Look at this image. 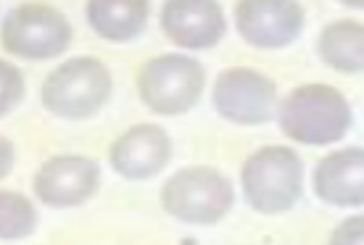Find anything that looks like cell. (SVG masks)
I'll return each mask as SVG.
<instances>
[{
	"label": "cell",
	"instance_id": "obj_1",
	"mask_svg": "<svg viewBox=\"0 0 364 245\" xmlns=\"http://www.w3.org/2000/svg\"><path fill=\"white\" fill-rule=\"evenodd\" d=\"M274 121L296 146L328 148L343 143L354 129V106L333 85L306 82L280 98Z\"/></svg>",
	"mask_w": 364,
	"mask_h": 245
},
{
	"label": "cell",
	"instance_id": "obj_2",
	"mask_svg": "<svg viewBox=\"0 0 364 245\" xmlns=\"http://www.w3.org/2000/svg\"><path fill=\"white\" fill-rule=\"evenodd\" d=\"M240 187L248 209L262 217H280L299 206L306 187V169L291 146H264L240 166Z\"/></svg>",
	"mask_w": 364,
	"mask_h": 245
},
{
	"label": "cell",
	"instance_id": "obj_3",
	"mask_svg": "<svg viewBox=\"0 0 364 245\" xmlns=\"http://www.w3.org/2000/svg\"><path fill=\"white\" fill-rule=\"evenodd\" d=\"M114 95L111 69L95 55L66 58L48 74L40 87V103L48 114L66 121L98 116Z\"/></svg>",
	"mask_w": 364,
	"mask_h": 245
},
{
	"label": "cell",
	"instance_id": "obj_4",
	"mask_svg": "<svg viewBox=\"0 0 364 245\" xmlns=\"http://www.w3.org/2000/svg\"><path fill=\"white\" fill-rule=\"evenodd\" d=\"M161 209L191 227H214L235 206V187L214 166H182L161 185Z\"/></svg>",
	"mask_w": 364,
	"mask_h": 245
},
{
	"label": "cell",
	"instance_id": "obj_5",
	"mask_svg": "<svg viewBox=\"0 0 364 245\" xmlns=\"http://www.w3.org/2000/svg\"><path fill=\"white\" fill-rule=\"evenodd\" d=\"M137 95L159 116H182L193 111L206 90V69L185 53H161L137 69Z\"/></svg>",
	"mask_w": 364,
	"mask_h": 245
},
{
	"label": "cell",
	"instance_id": "obj_6",
	"mask_svg": "<svg viewBox=\"0 0 364 245\" xmlns=\"http://www.w3.org/2000/svg\"><path fill=\"white\" fill-rule=\"evenodd\" d=\"M74 40L72 21L48 3H21L6 13L0 43L14 58L50 61L69 50Z\"/></svg>",
	"mask_w": 364,
	"mask_h": 245
},
{
	"label": "cell",
	"instance_id": "obj_7",
	"mask_svg": "<svg viewBox=\"0 0 364 245\" xmlns=\"http://www.w3.org/2000/svg\"><path fill=\"white\" fill-rule=\"evenodd\" d=\"M211 106L235 127H262L277 116V82L251 66H230L214 80Z\"/></svg>",
	"mask_w": 364,
	"mask_h": 245
},
{
	"label": "cell",
	"instance_id": "obj_8",
	"mask_svg": "<svg viewBox=\"0 0 364 245\" xmlns=\"http://www.w3.org/2000/svg\"><path fill=\"white\" fill-rule=\"evenodd\" d=\"M232 21L240 40L256 50H285L306 29L301 0H237Z\"/></svg>",
	"mask_w": 364,
	"mask_h": 245
},
{
	"label": "cell",
	"instance_id": "obj_9",
	"mask_svg": "<svg viewBox=\"0 0 364 245\" xmlns=\"http://www.w3.org/2000/svg\"><path fill=\"white\" fill-rule=\"evenodd\" d=\"M100 163L90 156H50L35 172L32 190L48 209H77L98 192Z\"/></svg>",
	"mask_w": 364,
	"mask_h": 245
},
{
	"label": "cell",
	"instance_id": "obj_10",
	"mask_svg": "<svg viewBox=\"0 0 364 245\" xmlns=\"http://www.w3.org/2000/svg\"><path fill=\"white\" fill-rule=\"evenodd\" d=\"M159 24L166 40L185 50H211L228 35L219 0H164Z\"/></svg>",
	"mask_w": 364,
	"mask_h": 245
},
{
	"label": "cell",
	"instance_id": "obj_11",
	"mask_svg": "<svg viewBox=\"0 0 364 245\" xmlns=\"http://www.w3.org/2000/svg\"><path fill=\"white\" fill-rule=\"evenodd\" d=\"M172 137L161 124H135L111 143V169L129 182L154 180L172 161Z\"/></svg>",
	"mask_w": 364,
	"mask_h": 245
},
{
	"label": "cell",
	"instance_id": "obj_12",
	"mask_svg": "<svg viewBox=\"0 0 364 245\" xmlns=\"http://www.w3.org/2000/svg\"><path fill=\"white\" fill-rule=\"evenodd\" d=\"M311 190L330 209H364V148H336L314 163Z\"/></svg>",
	"mask_w": 364,
	"mask_h": 245
},
{
	"label": "cell",
	"instance_id": "obj_13",
	"mask_svg": "<svg viewBox=\"0 0 364 245\" xmlns=\"http://www.w3.org/2000/svg\"><path fill=\"white\" fill-rule=\"evenodd\" d=\"M85 18L100 40L124 45L146 32L151 0H87Z\"/></svg>",
	"mask_w": 364,
	"mask_h": 245
},
{
	"label": "cell",
	"instance_id": "obj_14",
	"mask_svg": "<svg viewBox=\"0 0 364 245\" xmlns=\"http://www.w3.org/2000/svg\"><path fill=\"white\" fill-rule=\"evenodd\" d=\"M317 58L338 74H364V21L336 18L319 29Z\"/></svg>",
	"mask_w": 364,
	"mask_h": 245
},
{
	"label": "cell",
	"instance_id": "obj_15",
	"mask_svg": "<svg viewBox=\"0 0 364 245\" xmlns=\"http://www.w3.org/2000/svg\"><path fill=\"white\" fill-rule=\"evenodd\" d=\"M35 229V203L16 190H0V240H24Z\"/></svg>",
	"mask_w": 364,
	"mask_h": 245
},
{
	"label": "cell",
	"instance_id": "obj_16",
	"mask_svg": "<svg viewBox=\"0 0 364 245\" xmlns=\"http://www.w3.org/2000/svg\"><path fill=\"white\" fill-rule=\"evenodd\" d=\"M24 92H27V85H24V74L18 72V66L0 61V119L9 116L16 109L24 100Z\"/></svg>",
	"mask_w": 364,
	"mask_h": 245
},
{
	"label": "cell",
	"instance_id": "obj_17",
	"mask_svg": "<svg viewBox=\"0 0 364 245\" xmlns=\"http://www.w3.org/2000/svg\"><path fill=\"white\" fill-rule=\"evenodd\" d=\"M328 245H364V211L341 219L330 232Z\"/></svg>",
	"mask_w": 364,
	"mask_h": 245
},
{
	"label": "cell",
	"instance_id": "obj_18",
	"mask_svg": "<svg viewBox=\"0 0 364 245\" xmlns=\"http://www.w3.org/2000/svg\"><path fill=\"white\" fill-rule=\"evenodd\" d=\"M14 161H16V148L9 137L0 135V180H6L14 169Z\"/></svg>",
	"mask_w": 364,
	"mask_h": 245
},
{
	"label": "cell",
	"instance_id": "obj_19",
	"mask_svg": "<svg viewBox=\"0 0 364 245\" xmlns=\"http://www.w3.org/2000/svg\"><path fill=\"white\" fill-rule=\"evenodd\" d=\"M338 6H343V9H351V11H364V0H336Z\"/></svg>",
	"mask_w": 364,
	"mask_h": 245
}]
</instances>
